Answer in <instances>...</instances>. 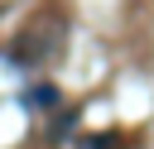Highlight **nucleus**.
Wrapping results in <instances>:
<instances>
[{
	"instance_id": "f257e3e1",
	"label": "nucleus",
	"mask_w": 154,
	"mask_h": 149,
	"mask_svg": "<svg viewBox=\"0 0 154 149\" xmlns=\"http://www.w3.org/2000/svg\"><path fill=\"white\" fill-rule=\"evenodd\" d=\"M24 101H29V106H58V87L38 82V87H29V91H24Z\"/></svg>"
},
{
	"instance_id": "f03ea898",
	"label": "nucleus",
	"mask_w": 154,
	"mask_h": 149,
	"mask_svg": "<svg viewBox=\"0 0 154 149\" xmlns=\"http://www.w3.org/2000/svg\"><path fill=\"white\" fill-rule=\"evenodd\" d=\"M72 125H77V115H72V111H63V115H53V125H48V135L58 139V135H67Z\"/></svg>"
},
{
	"instance_id": "7ed1b4c3",
	"label": "nucleus",
	"mask_w": 154,
	"mask_h": 149,
	"mask_svg": "<svg viewBox=\"0 0 154 149\" xmlns=\"http://www.w3.org/2000/svg\"><path fill=\"white\" fill-rule=\"evenodd\" d=\"M82 149H116V135H91L82 139Z\"/></svg>"
}]
</instances>
